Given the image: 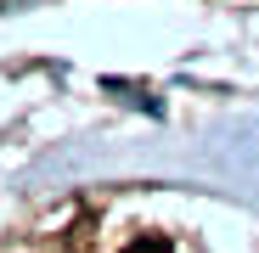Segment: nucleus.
<instances>
[{
    "label": "nucleus",
    "mask_w": 259,
    "mask_h": 253,
    "mask_svg": "<svg viewBox=\"0 0 259 253\" xmlns=\"http://www.w3.org/2000/svg\"><path fill=\"white\" fill-rule=\"evenodd\" d=\"M124 253H169V242H163V236H136Z\"/></svg>",
    "instance_id": "f257e3e1"
}]
</instances>
